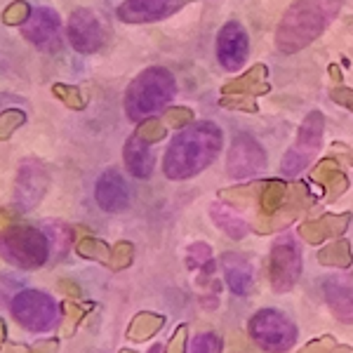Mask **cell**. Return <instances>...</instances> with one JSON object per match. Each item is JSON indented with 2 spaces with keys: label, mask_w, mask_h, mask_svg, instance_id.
<instances>
[{
  "label": "cell",
  "mask_w": 353,
  "mask_h": 353,
  "mask_svg": "<svg viewBox=\"0 0 353 353\" xmlns=\"http://www.w3.org/2000/svg\"><path fill=\"white\" fill-rule=\"evenodd\" d=\"M168 353H186V325H181V327L174 332L172 341H170Z\"/></svg>",
  "instance_id": "cell-29"
},
{
  "label": "cell",
  "mask_w": 353,
  "mask_h": 353,
  "mask_svg": "<svg viewBox=\"0 0 353 353\" xmlns=\"http://www.w3.org/2000/svg\"><path fill=\"white\" fill-rule=\"evenodd\" d=\"M210 257H212V250H210V245L208 243H196V245H191V250H189V266H205V264H210Z\"/></svg>",
  "instance_id": "cell-28"
},
{
  "label": "cell",
  "mask_w": 353,
  "mask_h": 353,
  "mask_svg": "<svg viewBox=\"0 0 353 353\" xmlns=\"http://www.w3.org/2000/svg\"><path fill=\"white\" fill-rule=\"evenodd\" d=\"M170 118H172V123L181 130V128H186V123L191 121V111L189 109H176V111L170 113Z\"/></svg>",
  "instance_id": "cell-30"
},
{
  "label": "cell",
  "mask_w": 353,
  "mask_h": 353,
  "mask_svg": "<svg viewBox=\"0 0 353 353\" xmlns=\"http://www.w3.org/2000/svg\"><path fill=\"white\" fill-rule=\"evenodd\" d=\"M271 288L276 292H290L301 276V252L290 238H281L271 248L269 257Z\"/></svg>",
  "instance_id": "cell-9"
},
{
  "label": "cell",
  "mask_w": 353,
  "mask_h": 353,
  "mask_svg": "<svg viewBox=\"0 0 353 353\" xmlns=\"http://www.w3.org/2000/svg\"><path fill=\"white\" fill-rule=\"evenodd\" d=\"M271 90L269 85V68L264 64H254L241 78H233L221 88V106L238 109L248 113H257V97L266 94Z\"/></svg>",
  "instance_id": "cell-7"
},
{
  "label": "cell",
  "mask_w": 353,
  "mask_h": 353,
  "mask_svg": "<svg viewBox=\"0 0 353 353\" xmlns=\"http://www.w3.org/2000/svg\"><path fill=\"white\" fill-rule=\"evenodd\" d=\"M323 132H325V118H323L321 111H311L304 118V123L299 125V132L292 149L283 158V174L297 176L299 172H304L309 168L311 161L316 158L318 149H321Z\"/></svg>",
  "instance_id": "cell-6"
},
{
  "label": "cell",
  "mask_w": 353,
  "mask_h": 353,
  "mask_svg": "<svg viewBox=\"0 0 353 353\" xmlns=\"http://www.w3.org/2000/svg\"><path fill=\"white\" fill-rule=\"evenodd\" d=\"M332 99L337 101V104H344L353 109V92L351 90H332Z\"/></svg>",
  "instance_id": "cell-31"
},
{
  "label": "cell",
  "mask_w": 353,
  "mask_h": 353,
  "mask_svg": "<svg viewBox=\"0 0 353 353\" xmlns=\"http://www.w3.org/2000/svg\"><path fill=\"white\" fill-rule=\"evenodd\" d=\"M250 54V38L241 21H226L217 36V61L226 71H241Z\"/></svg>",
  "instance_id": "cell-12"
},
{
  "label": "cell",
  "mask_w": 353,
  "mask_h": 353,
  "mask_svg": "<svg viewBox=\"0 0 353 353\" xmlns=\"http://www.w3.org/2000/svg\"><path fill=\"white\" fill-rule=\"evenodd\" d=\"M323 292L330 311L339 318L341 323H353V278L349 276H332L325 278Z\"/></svg>",
  "instance_id": "cell-15"
},
{
  "label": "cell",
  "mask_w": 353,
  "mask_h": 353,
  "mask_svg": "<svg viewBox=\"0 0 353 353\" xmlns=\"http://www.w3.org/2000/svg\"><path fill=\"white\" fill-rule=\"evenodd\" d=\"M210 214H212L214 224H217L226 236H231L233 241H241V238L248 236V231H250L248 224H245V221L238 217L233 210L226 208V205H212Z\"/></svg>",
  "instance_id": "cell-22"
},
{
  "label": "cell",
  "mask_w": 353,
  "mask_h": 353,
  "mask_svg": "<svg viewBox=\"0 0 353 353\" xmlns=\"http://www.w3.org/2000/svg\"><path fill=\"white\" fill-rule=\"evenodd\" d=\"M59 26H61V19L54 10L50 8H33L31 14L26 17V21L21 24V33L28 43L33 45H45L48 41L59 33Z\"/></svg>",
  "instance_id": "cell-18"
},
{
  "label": "cell",
  "mask_w": 353,
  "mask_h": 353,
  "mask_svg": "<svg viewBox=\"0 0 353 353\" xmlns=\"http://www.w3.org/2000/svg\"><path fill=\"white\" fill-rule=\"evenodd\" d=\"M224 134L214 123L201 121L191 123L179 130V134L170 141L163 158V172L168 179L184 181L201 174L205 168H210L217 161Z\"/></svg>",
  "instance_id": "cell-1"
},
{
  "label": "cell",
  "mask_w": 353,
  "mask_h": 353,
  "mask_svg": "<svg viewBox=\"0 0 353 353\" xmlns=\"http://www.w3.org/2000/svg\"><path fill=\"white\" fill-rule=\"evenodd\" d=\"M318 261L323 266H337V269H349L353 264V252L349 241H332L318 252Z\"/></svg>",
  "instance_id": "cell-23"
},
{
  "label": "cell",
  "mask_w": 353,
  "mask_h": 353,
  "mask_svg": "<svg viewBox=\"0 0 353 353\" xmlns=\"http://www.w3.org/2000/svg\"><path fill=\"white\" fill-rule=\"evenodd\" d=\"M186 0H125L118 8V19L125 24H144V21H161L165 17L179 12Z\"/></svg>",
  "instance_id": "cell-13"
},
{
  "label": "cell",
  "mask_w": 353,
  "mask_h": 353,
  "mask_svg": "<svg viewBox=\"0 0 353 353\" xmlns=\"http://www.w3.org/2000/svg\"><path fill=\"white\" fill-rule=\"evenodd\" d=\"M68 41L81 54H94L106 41L104 24L92 10H76L68 19Z\"/></svg>",
  "instance_id": "cell-11"
},
{
  "label": "cell",
  "mask_w": 353,
  "mask_h": 353,
  "mask_svg": "<svg viewBox=\"0 0 353 353\" xmlns=\"http://www.w3.org/2000/svg\"><path fill=\"white\" fill-rule=\"evenodd\" d=\"M259 186L261 184H248V186H233V189H226L219 193L221 201H226L229 205H236V208H248L252 201H257L259 196Z\"/></svg>",
  "instance_id": "cell-24"
},
{
  "label": "cell",
  "mask_w": 353,
  "mask_h": 353,
  "mask_svg": "<svg viewBox=\"0 0 353 353\" xmlns=\"http://www.w3.org/2000/svg\"><path fill=\"white\" fill-rule=\"evenodd\" d=\"M176 94L174 76L163 66L141 71L125 92V113L130 121H149L153 113L163 111Z\"/></svg>",
  "instance_id": "cell-3"
},
{
  "label": "cell",
  "mask_w": 353,
  "mask_h": 353,
  "mask_svg": "<svg viewBox=\"0 0 353 353\" xmlns=\"http://www.w3.org/2000/svg\"><path fill=\"white\" fill-rule=\"evenodd\" d=\"M344 0H294L276 28V48L283 54L301 52L321 38L339 14Z\"/></svg>",
  "instance_id": "cell-2"
},
{
  "label": "cell",
  "mask_w": 353,
  "mask_h": 353,
  "mask_svg": "<svg viewBox=\"0 0 353 353\" xmlns=\"http://www.w3.org/2000/svg\"><path fill=\"white\" fill-rule=\"evenodd\" d=\"M123 161L128 172L137 176V179H149L153 172V151H151V141L144 134L134 132L125 141V151H123Z\"/></svg>",
  "instance_id": "cell-19"
},
{
  "label": "cell",
  "mask_w": 353,
  "mask_h": 353,
  "mask_svg": "<svg viewBox=\"0 0 353 353\" xmlns=\"http://www.w3.org/2000/svg\"><path fill=\"white\" fill-rule=\"evenodd\" d=\"M311 179L318 181L323 189H327V201H337L341 193L349 189V176L344 174V170H339V165L332 158H323L313 168Z\"/></svg>",
  "instance_id": "cell-20"
},
{
  "label": "cell",
  "mask_w": 353,
  "mask_h": 353,
  "mask_svg": "<svg viewBox=\"0 0 353 353\" xmlns=\"http://www.w3.org/2000/svg\"><path fill=\"white\" fill-rule=\"evenodd\" d=\"M221 339L217 334L212 332H205V334H198L191 344V353H221Z\"/></svg>",
  "instance_id": "cell-27"
},
{
  "label": "cell",
  "mask_w": 353,
  "mask_h": 353,
  "mask_svg": "<svg viewBox=\"0 0 353 353\" xmlns=\"http://www.w3.org/2000/svg\"><path fill=\"white\" fill-rule=\"evenodd\" d=\"M0 254L19 269H41L50 257V241L33 226H14L0 238Z\"/></svg>",
  "instance_id": "cell-4"
},
{
  "label": "cell",
  "mask_w": 353,
  "mask_h": 353,
  "mask_svg": "<svg viewBox=\"0 0 353 353\" xmlns=\"http://www.w3.org/2000/svg\"><path fill=\"white\" fill-rule=\"evenodd\" d=\"M299 353H353V349L337 344L332 337H321V339L311 341V344H306Z\"/></svg>",
  "instance_id": "cell-26"
},
{
  "label": "cell",
  "mask_w": 353,
  "mask_h": 353,
  "mask_svg": "<svg viewBox=\"0 0 353 353\" xmlns=\"http://www.w3.org/2000/svg\"><path fill=\"white\" fill-rule=\"evenodd\" d=\"M12 316L21 327L31 332H45L57 323V304L41 290H21L12 299Z\"/></svg>",
  "instance_id": "cell-8"
},
{
  "label": "cell",
  "mask_w": 353,
  "mask_h": 353,
  "mask_svg": "<svg viewBox=\"0 0 353 353\" xmlns=\"http://www.w3.org/2000/svg\"><path fill=\"white\" fill-rule=\"evenodd\" d=\"M130 257H132V250H130V243H121V248H118L116 252V266H125L130 261Z\"/></svg>",
  "instance_id": "cell-32"
},
{
  "label": "cell",
  "mask_w": 353,
  "mask_h": 353,
  "mask_svg": "<svg viewBox=\"0 0 353 353\" xmlns=\"http://www.w3.org/2000/svg\"><path fill=\"white\" fill-rule=\"evenodd\" d=\"M266 168V151L254 137L241 132L233 139L229 156H226V170L233 179H248V176L261 172Z\"/></svg>",
  "instance_id": "cell-10"
},
{
  "label": "cell",
  "mask_w": 353,
  "mask_h": 353,
  "mask_svg": "<svg viewBox=\"0 0 353 353\" xmlns=\"http://www.w3.org/2000/svg\"><path fill=\"white\" fill-rule=\"evenodd\" d=\"M149 353H163V346H161V344H156V346H153V349H151Z\"/></svg>",
  "instance_id": "cell-33"
},
{
  "label": "cell",
  "mask_w": 353,
  "mask_h": 353,
  "mask_svg": "<svg viewBox=\"0 0 353 353\" xmlns=\"http://www.w3.org/2000/svg\"><path fill=\"white\" fill-rule=\"evenodd\" d=\"M94 198L101 210L106 212H123L130 205V191L125 184L123 174L118 170H106L104 174L97 179Z\"/></svg>",
  "instance_id": "cell-14"
},
{
  "label": "cell",
  "mask_w": 353,
  "mask_h": 353,
  "mask_svg": "<svg viewBox=\"0 0 353 353\" xmlns=\"http://www.w3.org/2000/svg\"><path fill=\"white\" fill-rule=\"evenodd\" d=\"M250 334L261 349L271 353H283L292 349L297 341V325L276 309H261L250 321Z\"/></svg>",
  "instance_id": "cell-5"
},
{
  "label": "cell",
  "mask_w": 353,
  "mask_h": 353,
  "mask_svg": "<svg viewBox=\"0 0 353 353\" xmlns=\"http://www.w3.org/2000/svg\"><path fill=\"white\" fill-rule=\"evenodd\" d=\"M163 327V318L161 316H153V313H141V316L134 318L132 327H130V337L134 341H141L151 334H156L158 330Z\"/></svg>",
  "instance_id": "cell-25"
},
{
  "label": "cell",
  "mask_w": 353,
  "mask_h": 353,
  "mask_svg": "<svg viewBox=\"0 0 353 353\" xmlns=\"http://www.w3.org/2000/svg\"><path fill=\"white\" fill-rule=\"evenodd\" d=\"M288 201V184L285 181H278V179H269L259 186V212L264 217H276L281 212V208Z\"/></svg>",
  "instance_id": "cell-21"
},
{
  "label": "cell",
  "mask_w": 353,
  "mask_h": 353,
  "mask_svg": "<svg viewBox=\"0 0 353 353\" xmlns=\"http://www.w3.org/2000/svg\"><path fill=\"white\" fill-rule=\"evenodd\" d=\"M123 353H132V351H123Z\"/></svg>",
  "instance_id": "cell-34"
},
{
  "label": "cell",
  "mask_w": 353,
  "mask_h": 353,
  "mask_svg": "<svg viewBox=\"0 0 353 353\" xmlns=\"http://www.w3.org/2000/svg\"><path fill=\"white\" fill-rule=\"evenodd\" d=\"M221 269H224L226 285L231 288L233 294L245 297V294L252 292L254 288V269L250 264L248 257L238 252H226L221 254Z\"/></svg>",
  "instance_id": "cell-17"
},
{
  "label": "cell",
  "mask_w": 353,
  "mask_h": 353,
  "mask_svg": "<svg viewBox=\"0 0 353 353\" xmlns=\"http://www.w3.org/2000/svg\"><path fill=\"white\" fill-rule=\"evenodd\" d=\"M351 224V214H323L318 219L304 221L299 226V236L304 238L309 245H323L325 241H334L337 236H341Z\"/></svg>",
  "instance_id": "cell-16"
}]
</instances>
